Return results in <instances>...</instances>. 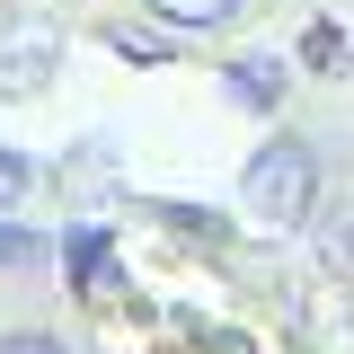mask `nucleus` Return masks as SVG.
I'll list each match as a JSON object with an SVG mask.
<instances>
[{
  "mask_svg": "<svg viewBox=\"0 0 354 354\" xmlns=\"http://www.w3.org/2000/svg\"><path fill=\"white\" fill-rule=\"evenodd\" d=\"M53 71H62V27H53L44 9L0 18V97H36Z\"/></svg>",
  "mask_w": 354,
  "mask_h": 354,
  "instance_id": "obj_2",
  "label": "nucleus"
},
{
  "mask_svg": "<svg viewBox=\"0 0 354 354\" xmlns=\"http://www.w3.org/2000/svg\"><path fill=\"white\" fill-rule=\"evenodd\" d=\"M142 213L160 221V230H177V239H195V248H230V221H221L213 204H169V195H151Z\"/></svg>",
  "mask_w": 354,
  "mask_h": 354,
  "instance_id": "obj_8",
  "label": "nucleus"
},
{
  "mask_svg": "<svg viewBox=\"0 0 354 354\" xmlns=\"http://www.w3.org/2000/svg\"><path fill=\"white\" fill-rule=\"evenodd\" d=\"M0 354H71L53 328H0Z\"/></svg>",
  "mask_w": 354,
  "mask_h": 354,
  "instance_id": "obj_13",
  "label": "nucleus"
},
{
  "mask_svg": "<svg viewBox=\"0 0 354 354\" xmlns=\"http://www.w3.org/2000/svg\"><path fill=\"white\" fill-rule=\"evenodd\" d=\"M53 266H62V283L80 292V301H106V292H124V266H115V230L106 221H71L62 239H53Z\"/></svg>",
  "mask_w": 354,
  "mask_h": 354,
  "instance_id": "obj_3",
  "label": "nucleus"
},
{
  "mask_svg": "<svg viewBox=\"0 0 354 354\" xmlns=\"http://www.w3.org/2000/svg\"><path fill=\"white\" fill-rule=\"evenodd\" d=\"M292 62H301V71H319V80H337V71L354 62V44H346V27H337V18H310V27H301V53H292Z\"/></svg>",
  "mask_w": 354,
  "mask_h": 354,
  "instance_id": "obj_9",
  "label": "nucleus"
},
{
  "mask_svg": "<svg viewBox=\"0 0 354 354\" xmlns=\"http://www.w3.org/2000/svg\"><path fill=\"white\" fill-rule=\"evenodd\" d=\"M310 239H319V266H328L337 283H354V195H319Z\"/></svg>",
  "mask_w": 354,
  "mask_h": 354,
  "instance_id": "obj_7",
  "label": "nucleus"
},
{
  "mask_svg": "<svg viewBox=\"0 0 354 354\" xmlns=\"http://www.w3.org/2000/svg\"><path fill=\"white\" fill-rule=\"evenodd\" d=\"M27 195H36V160H27L18 142H0V213H18Z\"/></svg>",
  "mask_w": 354,
  "mask_h": 354,
  "instance_id": "obj_12",
  "label": "nucleus"
},
{
  "mask_svg": "<svg viewBox=\"0 0 354 354\" xmlns=\"http://www.w3.org/2000/svg\"><path fill=\"white\" fill-rule=\"evenodd\" d=\"M319 195H328V177H319V142H310V133H266L257 151H248V169H239V204H248V221L274 230V239L310 230Z\"/></svg>",
  "mask_w": 354,
  "mask_h": 354,
  "instance_id": "obj_1",
  "label": "nucleus"
},
{
  "mask_svg": "<svg viewBox=\"0 0 354 354\" xmlns=\"http://www.w3.org/2000/svg\"><path fill=\"white\" fill-rule=\"evenodd\" d=\"M142 18L169 27V36H221V27L248 18V0H142Z\"/></svg>",
  "mask_w": 354,
  "mask_h": 354,
  "instance_id": "obj_6",
  "label": "nucleus"
},
{
  "mask_svg": "<svg viewBox=\"0 0 354 354\" xmlns=\"http://www.w3.org/2000/svg\"><path fill=\"white\" fill-rule=\"evenodd\" d=\"M292 53H230L221 62V97L230 106H248V115H283V97H292Z\"/></svg>",
  "mask_w": 354,
  "mask_h": 354,
  "instance_id": "obj_4",
  "label": "nucleus"
},
{
  "mask_svg": "<svg viewBox=\"0 0 354 354\" xmlns=\"http://www.w3.org/2000/svg\"><path fill=\"white\" fill-rule=\"evenodd\" d=\"M36 266H53V239L0 213V274H36Z\"/></svg>",
  "mask_w": 354,
  "mask_h": 354,
  "instance_id": "obj_10",
  "label": "nucleus"
},
{
  "mask_svg": "<svg viewBox=\"0 0 354 354\" xmlns=\"http://www.w3.org/2000/svg\"><path fill=\"white\" fill-rule=\"evenodd\" d=\"M106 44H115V53H133V62H169V53H177L186 36H169V27H133V18H115V27H106Z\"/></svg>",
  "mask_w": 354,
  "mask_h": 354,
  "instance_id": "obj_11",
  "label": "nucleus"
},
{
  "mask_svg": "<svg viewBox=\"0 0 354 354\" xmlns=\"http://www.w3.org/2000/svg\"><path fill=\"white\" fill-rule=\"evenodd\" d=\"M53 177H62L71 204H115V195H124V160H115V142H97V133L71 142V160H62Z\"/></svg>",
  "mask_w": 354,
  "mask_h": 354,
  "instance_id": "obj_5",
  "label": "nucleus"
}]
</instances>
